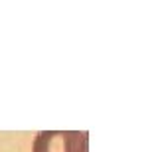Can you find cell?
<instances>
[{
	"label": "cell",
	"instance_id": "6da1fadb",
	"mask_svg": "<svg viewBox=\"0 0 158 152\" xmlns=\"http://www.w3.org/2000/svg\"><path fill=\"white\" fill-rule=\"evenodd\" d=\"M85 130H42L36 134L32 152H87Z\"/></svg>",
	"mask_w": 158,
	"mask_h": 152
}]
</instances>
